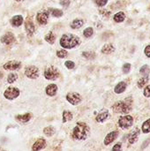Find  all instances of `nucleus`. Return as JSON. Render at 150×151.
<instances>
[{
  "label": "nucleus",
  "mask_w": 150,
  "mask_h": 151,
  "mask_svg": "<svg viewBox=\"0 0 150 151\" xmlns=\"http://www.w3.org/2000/svg\"><path fill=\"white\" fill-rule=\"evenodd\" d=\"M140 73L141 75L148 76L149 73V66L148 65H144L143 66H141V68L140 69Z\"/></svg>",
  "instance_id": "c756f323"
},
{
  "label": "nucleus",
  "mask_w": 150,
  "mask_h": 151,
  "mask_svg": "<svg viewBox=\"0 0 150 151\" xmlns=\"http://www.w3.org/2000/svg\"><path fill=\"white\" fill-rule=\"evenodd\" d=\"M39 69L34 66V65H29L27 67H26L25 69V75L29 78V79H32V80H34V79H37L39 77Z\"/></svg>",
  "instance_id": "6e6552de"
},
{
  "label": "nucleus",
  "mask_w": 150,
  "mask_h": 151,
  "mask_svg": "<svg viewBox=\"0 0 150 151\" xmlns=\"http://www.w3.org/2000/svg\"><path fill=\"white\" fill-rule=\"evenodd\" d=\"M82 56H83L84 58H88V59H93V58H95V53L93 52V51H84V52L82 53Z\"/></svg>",
  "instance_id": "473e14b6"
},
{
  "label": "nucleus",
  "mask_w": 150,
  "mask_h": 151,
  "mask_svg": "<svg viewBox=\"0 0 150 151\" xmlns=\"http://www.w3.org/2000/svg\"><path fill=\"white\" fill-rule=\"evenodd\" d=\"M112 110L116 113L127 114L132 111V101L130 98L124 101H118L112 105Z\"/></svg>",
  "instance_id": "7ed1b4c3"
},
{
  "label": "nucleus",
  "mask_w": 150,
  "mask_h": 151,
  "mask_svg": "<svg viewBox=\"0 0 150 151\" xmlns=\"http://www.w3.org/2000/svg\"><path fill=\"white\" fill-rule=\"evenodd\" d=\"M109 116H110L109 111L106 110V109H103V110H102V111L97 114V116L95 117V120H96V122H98V123H103V122H105V121L108 119Z\"/></svg>",
  "instance_id": "2eb2a0df"
},
{
  "label": "nucleus",
  "mask_w": 150,
  "mask_h": 151,
  "mask_svg": "<svg viewBox=\"0 0 150 151\" xmlns=\"http://www.w3.org/2000/svg\"><path fill=\"white\" fill-rule=\"evenodd\" d=\"M72 119H73V115L71 111H63V119H62L63 123H66L67 121H70Z\"/></svg>",
  "instance_id": "b1692460"
},
{
  "label": "nucleus",
  "mask_w": 150,
  "mask_h": 151,
  "mask_svg": "<svg viewBox=\"0 0 150 151\" xmlns=\"http://www.w3.org/2000/svg\"><path fill=\"white\" fill-rule=\"evenodd\" d=\"M55 133H56V129L52 126H49V127L43 128V134L48 137L53 136L55 134Z\"/></svg>",
  "instance_id": "393cba45"
},
{
  "label": "nucleus",
  "mask_w": 150,
  "mask_h": 151,
  "mask_svg": "<svg viewBox=\"0 0 150 151\" xmlns=\"http://www.w3.org/2000/svg\"><path fill=\"white\" fill-rule=\"evenodd\" d=\"M45 92L49 96H55L57 93V86L56 84H50L46 87Z\"/></svg>",
  "instance_id": "a211bd4d"
},
{
  "label": "nucleus",
  "mask_w": 150,
  "mask_h": 151,
  "mask_svg": "<svg viewBox=\"0 0 150 151\" xmlns=\"http://www.w3.org/2000/svg\"><path fill=\"white\" fill-rule=\"evenodd\" d=\"M31 119H32V114L31 113H25V114L16 115L15 116L16 121L19 122V124H27V122L30 121Z\"/></svg>",
  "instance_id": "f3484780"
},
{
  "label": "nucleus",
  "mask_w": 150,
  "mask_h": 151,
  "mask_svg": "<svg viewBox=\"0 0 150 151\" xmlns=\"http://www.w3.org/2000/svg\"><path fill=\"white\" fill-rule=\"evenodd\" d=\"M80 43V39L73 34H65L60 39V45L64 49H72Z\"/></svg>",
  "instance_id": "f03ea898"
},
{
  "label": "nucleus",
  "mask_w": 150,
  "mask_h": 151,
  "mask_svg": "<svg viewBox=\"0 0 150 151\" xmlns=\"http://www.w3.org/2000/svg\"><path fill=\"white\" fill-rule=\"evenodd\" d=\"M144 53H145V55H146L148 58H150V45H148V46L145 48Z\"/></svg>",
  "instance_id": "a19ab883"
},
{
  "label": "nucleus",
  "mask_w": 150,
  "mask_h": 151,
  "mask_svg": "<svg viewBox=\"0 0 150 151\" xmlns=\"http://www.w3.org/2000/svg\"><path fill=\"white\" fill-rule=\"evenodd\" d=\"M15 1H17V2H20V1H22V0H15Z\"/></svg>",
  "instance_id": "c03bdc74"
},
{
  "label": "nucleus",
  "mask_w": 150,
  "mask_h": 151,
  "mask_svg": "<svg viewBox=\"0 0 150 151\" xmlns=\"http://www.w3.org/2000/svg\"><path fill=\"white\" fill-rule=\"evenodd\" d=\"M126 87H127V84H126L125 81H120V82H118V83L115 86V88H114V92H115L116 94H122V93H124V92L126 91Z\"/></svg>",
  "instance_id": "6ab92c4d"
},
{
  "label": "nucleus",
  "mask_w": 150,
  "mask_h": 151,
  "mask_svg": "<svg viewBox=\"0 0 150 151\" xmlns=\"http://www.w3.org/2000/svg\"><path fill=\"white\" fill-rule=\"evenodd\" d=\"M15 40H16V39H15L14 35H13L12 33H11V32H8V33L4 34V35L1 37V39H0L1 42H3V43H4V44H11V43L14 42Z\"/></svg>",
  "instance_id": "dca6fc26"
},
{
  "label": "nucleus",
  "mask_w": 150,
  "mask_h": 151,
  "mask_svg": "<svg viewBox=\"0 0 150 151\" xmlns=\"http://www.w3.org/2000/svg\"><path fill=\"white\" fill-rule=\"evenodd\" d=\"M49 19V13L47 12H40L36 15V20L40 25H46Z\"/></svg>",
  "instance_id": "4468645a"
},
{
  "label": "nucleus",
  "mask_w": 150,
  "mask_h": 151,
  "mask_svg": "<svg viewBox=\"0 0 150 151\" xmlns=\"http://www.w3.org/2000/svg\"><path fill=\"white\" fill-rule=\"evenodd\" d=\"M67 55H68V52L65 50H60L57 51V56L60 58H65L67 57Z\"/></svg>",
  "instance_id": "72a5a7b5"
},
{
  "label": "nucleus",
  "mask_w": 150,
  "mask_h": 151,
  "mask_svg": "<svg viewBox=\"0 0 150 151\" xmlns=\"http://www.w3.org/2000/svg\"><path fill=\"white\" fill-rule=\"evenodd\" d=\"M70 3H71L70 0H60V4L65 7H68L70 5Z\"/></svg>",
  "instance_id": "ea45409f"
},
{
  "label": "nucleus",
  "mask_w": 150,
  "mask_h": 151,
  "mask_svg": "<svg viewBox=\"0 0 150 151\" xmlns=\"http://www.w3.org/2000/svg\"><path fill=\"white\" fill-rule=\"evenodd\" d=\"M93 34H94V29H93V27H87V28L83 31V35H84V36H85L86 38L91 37V36L93 35Z\"/></svg>",
  "instance_id": "c85d7f7f"
},
{
  "label": "nucleus",
  "mask_w": 150,
  "mask_h": 151,
  "mask_svg": "<svg viewBox=\"0 0 150 151\" xmlns=\"http://www.w3.org/2000/svg\"><path fill=\"white\" fill-rule=\"evenodd\" d=\"M148 82H149V77H148V76H144V77L141 78V79L138 81V82H137L138 88H142Z\"/></svg>",
  "instance_id": "cd10ccee"
},
{
  "label": "nucleus",
  "mask_w": 150,
  "mask_h": 151,
  "mask_svg": "<svg viewBox=\"0 0 150 151\" xmlns=\"http://www.w3.org/2000/svg\"><path fill=\"white\" fill-rule=\"evenodd\" d=\"M143 95L147 98L150 97V85L146 86V88H144V91H143Z\"/></svg>",
  "instance_id": "c9c22d12"
},
{
  "label": "nucleus",
  "mask_w": 150,
  "mask_h": 151,
  "mask_svg": "<svg viewBox=\"0 0 150 151\" xmlns=\"http://www.w3.org/2000/svg\"><path fill=\"white\" fill-rule=\"evenodd\" d=\"M115 50L114 46L111 43H107L105 44L103 48H102V52L103 54H111Z\"/></svg>",
  "instance_id": "4be33fe9"
},
{
  "label": "nucleus",
  "mask_w": 150,
  "mask_h": 151,
  "mask_svg": "<svg viewBox=\"0 0 150 151\" xmlns=\"http://www.w3.org/2000/svg\"><path fill=\"white\" fill-rule=\"evenodd\" d=\"M118 134H119L118 131H112V132L109 133V134L105 136V138H104V141H103L104 145H105V146H108V145H110L111 143H112V142L118 138Z\"/></svg>",
  "instance_id": "f8f14e48"
},
{
  "label": "nucleus",
  "mask_w": 150,
  "mask_h": 151,
  "mask_svg": "<svg viewBox=\"0 0 150 151\" xmlns=\"http://www.w3.org/2000/svg\"><path fill=\"white\" fill-rule=\"evenodd\" d=\"M55 40H56V36L54 35L52 32H50L45 35V41L50 44H53L55 42Z\"/></svg>",
  "instance_id": "bb28decb"
},
{
  "label": "nucleus",
  "mask_w": 150,
  "mask_h": 151,
  "mask_svg": "<svg viewBox=\"0 0 150 151\" xmlns=\"http://www.w3.org/2000/svg\"><path fill=\"white\" fill-rule=\"evenodd\" d=\"M126 19V14L125 12H118V13H116L113 17V19L114 21L118 22V23H120V22H123Z\"/></svg>",
  "instance_id": "5701e85b"
},
{
  "label": "nucleus",
  "mask_w": 150,
  "mask_h": 151,
  "mask_svg": "<svg viewBox=\"0 0 150 151\" xmlns=\"http://www.w3.org/2000/svg\"><path fill=\"white\" fill-rule=\"evenodd\" d=\"M19 94H20V91L19 88L15 87H9L4 92V96L7 100H14L19 96Z\"/></svg>",
  "instance_id": "39448f33"
},
{
  "label": "nucleus",
  "mask_w": 150,
  "mask_h": 151,
  "mask_svg": "<svg viewBox=\"0 0 150 151\" xmlns=\"http://www.w3.org/2000/svg\"><path fill=\"white\" fill-rule=\"evenodd\" d=\"M83 24H84L83 19H75L74 20L72 21V23L70 24V26H71V27L72 29H77V28L81 27L83 26Z\"/></svg>",
  "instance_id": "412c9836"
},
{
  "label": "nucleus",
  "mask_w": 150,
  "mask_h": 151,
  "mask_svg": "<svg viewBox=\"0 0 150 151\" xmlns=\"http://www.w3.org/2000/svg\"><path fill=\"white\" fill-rule=\"evenodd\" d=\"M50 13L52 16L59 18L61 16H63V12L59 9H50Z\"/></svg>",
  "instance_id": "2f4dec72"
},
{
  "label": "nucleus",
  "mask_w": 150,
  "mask_h": 151,
  "mask_svg": "<svg viewBox=\"0 0 150 151\" xmlns=\"http://www.w3.org/2000/svg\"><path fill=\"white\" fill-rule=\"evenodd\" d=\"M141 131L143 134H149L150 133V119H147L146 121L143 122L141 126Z\"/></svg>",
  "instance_id": "a878e982"
},
{
  "label": "nucleus",
  "mask_w": 150,
  "mask_h": 151,
  "mask_svg": "<svg viewBox=\"0 0 150 151\" xmlns=\"http://www.w3.org/2000/svg\"><path fill=\"white\" fill-rule=\"evenodd\" d=\"M17 79H18V74L11 73H10V74L8 75V77H7V82L10 83V84H11V83L15 82V81H17Z\"/></svg>",
  "instance_id": "7c9ffc66"
},
{
  "label": "nucleus",
  "mask_w": 150,
  "mask_h": 151,
  "mask_svg": "<svg viewBox=\"0 0 150 151\" xmlns=\"http://www.w3.org/2000/svg\"><path fill=\"white\" fill-rule=\"evenodd\" d=\"M46 145H47L46 140L43 138H39L32 145V151H41L46 147Z\"/></svg>",
  "instance_id": "9d476101"
},
{
  "label": "nucleus",
  "mask_w": 150,
  "mask_h": 151,
  "mask_svg": "<svg viewBox=\"0 0 150 151\" xmlns=\"http://www.w3.org/2000/svg\"><path fill=\"white\" fill-rule=\"evenodd\" d=\"M95 3L98 6L103 7V6H105L107 4L108 0H95Z\"/></svg>",
  "instance_id": "4c0bfd02"
},
{
  "label": "nucleus",
  "mask_w": 150,
  "mask_h": 151,
  "mask_svg": "<svg viewBox=\"0 0 150 151\" xmlns=\"http://www.w3.org/2000/svg\"><path fill=\"white\" fill-rule=\"evenodd\" d=\"M100 13H102L103 15L107 16V17H109L110 14H111V12H110L109 11H106V10H102V11H100Z\"/></svg>",
  "instance_id": "79ce46f5"
},
{
  "label": "nucleus",
  "mask_w": 150,
  "mask_h": 151,
  "mask_svg": "<svg viewBox=\"0 0 150 151\" xmlns=\"http://www.w3.org/2000/svg\"><path fill=\"white\" fill-rule=\"evenodd\" d=\"M131 67H132V65H131V64H129V63H126L124 65H123V67H122V70H123V73H130V71H131Z\"/></svg>",
  "instance_id": "f704fd0d"
},
{
  "label": "nucleus",
  "mask_w": 150,
  "mask_h": 151,
  "mask_svg": "<svg viewBox=\"0 0 150 151\" xmlns=\"http://www.w3.org/2000/svg\"><path fill=\"white\" fill-rule=\"evenodd\" d=\"M24 21V19L21 15H15L11 18V24L13 26V27H19L22 25Z\"/></svg>",
  "instance_id": "aec40b11"
},
{
  "label": "nucleus",
  "mask_w": 150,
  "mask_h": 151,
  "mask_svg": "<svg viewBox=\"0 0 150 151\" xmlns=\"http://www.w3.org/2000/svg\"><path fill=\"white\" fill-rule=\"evenodd\" d=\"M44 77L49 81H55L59 77L58 70L55 66H50L45 70Z\"/></svg>",
  "instance_id": "423d86ee"
},
{
  "label": "nucleus",
  "mask_w": 150,
  "mask_h": 151,
  "mask_svg": "<svg viewBox=\"0 0 150 151\" xmlns=\"http://www.w3.org/2000/svg\"><path fill=\"white\" fill-rule=\"evenodd\" d=\"M66 100L72 105H78L81 103L82 97L79 93L76 92H70L66 95Z\"/></svg>",
  "instance_id": "0eeeda50"
},
{
  "label": "nucleus",
  "mask_w": 150,
  "mask_h": 151,
  "mask_svg": "<svg viewBox=\"0 0 150 151\" xmlns=\"http://www.w3.org/2000/svg\"><path fill=\"white\" fill-rule=\"evenodd\" d=\"M118 127L123 129V130H126L128 128H130L133 124V118L131 115H124L121 116L118 119Z\"/></svg>",
  "instance_id": "20e7f679"
},
{
  "label": "nucleus",
  "mask_w": 150,
  "mask_h": 151,
  "mask_svg": "<svg viewBox=\"0 0 150 151\" xmlns=\"http://www.w3.org/2000/svg\"><path fill=\"white\" fill-rule=\"evenodd\" d=\"M20 66H21V63L19 61L11 60L4 65V69L9 70V71H15V70H18Z\"/></svg>",
  "instance_id": "9b49d317"
},
{
  "label": "nucleus",
  "mask_w": 150,
  "mask_h": 151,
  "mask_svg": "<svg viewBox=\"0 0 150 151\" xmlns=\"http://www.w3.org/2000/svg\"><path fill=\"white\" fill-rule=\"evenodd\" d=\"M140 134H141V130L138 127H135L132 131V133L129 134V136H128V142H129V143L133 145L135 142H137V141L139 139V136H140Z\"/></svg>",
  "instance_id": "ddd939ff"
},
{
  "label": "nucleus",
  "mask_w": 150,
  "mask_h": 151,
  "mask_svg": "<svg viewBox=\"0 0 150 151\" xmlns=\"http://www.w3.org/2000/svg\"><path fill=\"white\" fill-rule=\"evenodd\" d=\"M65 65L68 68V69H73L74 68V66H75V64H74V62H72V61H66L65 63Z\"/></svg>",
  "instance_id": "e433bc0d"
},
{
  "label": "nucleus",
  "mask_w": 150,
  "mask_h": 151,
  "mask_svg": "<svg viewBox=\"0 0 150 151\" xmlns=\"http://www.w3.org/2000/svg\"><path fill=\"white\" fill-rule=\"evenodd\" d=\"M90 133V127L85 122H77L72 130L71 137L75 141L86 140Z\"/></svg>",
  "instance_id": "f257e3e1"
},
{
  "label": "nucleus",
  "mask_w": 150,
  "mask_h": 151,
  "mask_svg": "<svg viewBox=\"0 0 150 151\" xmlns=\"http://www.w3.org/2000/svg\"><path fill=\"white\" fill-rule=\"evenodd\" d=\"M25 28L27 31V34L29 36H32L33 34L35 32V27L34 25V22L31 19V17H27L26 21H25Z\"/></svg>",
  "instance_id": "1a4fd4ad"
},
{
  "label": "nucleus",
  "mask_w": 150,
  "mask_h": 151,
  "mask_svg": "<svg viewBox=\"0 0 150 151\" xmlns=\"http://www.w3.org/2000/svg\"><path fill=\"white\" fill-rule=\"evenodd\" d=\"M0 151H6V150H3V149H1V148H0Z\"/></svg>",
  "instance_id": "37998d69"
},
{
  "label": "nucleus",
  "mask_w": 150,
  "mask_h": 151,
  "mask_svg": "<svg viewBox=\"0 0 150 151\" xmlns=\"http://www.w3.org/2000/svg\"><path fill=\"white\" fill-rule=\"evenodd\" d=\"M121 150H122V143L121 142H118L112 148V151H121Z\"/></svg>",
  "instance_id": "58836bf2"
}]
</instances>
